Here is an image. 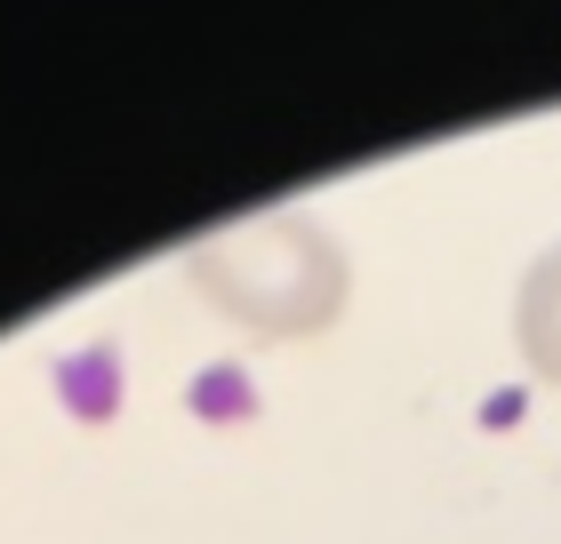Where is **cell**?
Instances as JSON below:
<instances>
[{
  "label": "cell",
  "instance_id": "obj_2",
  "mask_svg": "<svg viewBox=\"0 0 561 544\" xmlns=\"http://www.w3.org/2000/svg\"><path fill=\"white\" fill-rule=\"evenodd\" d=\"M514 328H522V360H529L546 384H561V241L529 265L522 304H514Z\"/></svg>",
  "mask_w": 561,
  "mask_h": 544
},
{
  "label": "cell",
  "instance_id": "obj_1",
  "mask_svg": "<svg viewBox=\"0 0 561 544\" xmlns=\"http://www.w3.org/2000/svg\"><path fill=\"white\" fill-rule=\"evenodd\" d=\"M193 280L249 336H313L345 297V265L313 217H257L193 248Z\"/></svg>",
  "mask_w": 561,
  "mask_h": 544
}]
</instances>
